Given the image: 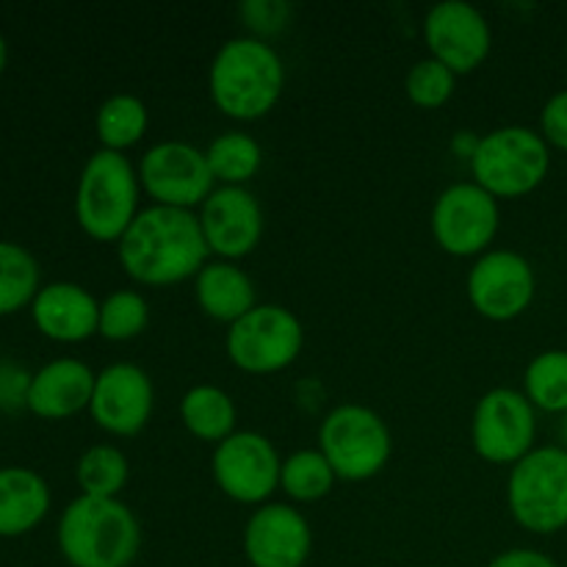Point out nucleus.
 Returning <instances> with one entry per match:
<instances>
[{"label":"nucleus","mask_w":567,"mask_h":567,"mask_svg":"<svg viewBox=\"0 0 567 567\" xmlns=\"http://www.w3.org/2000/svg\"><path fill=\"white\" fill-rule=\"evenodd\" d=\"M116 258L131 280L161 288L197 277L210 252L194 210L150 205L116 241Z\"/></svg>","instance_id":"f257e3e1"},{"label":"nucleus","mask_w":567,"mask_h":567,"mask_svg":"<svg viewBox=\"0 0 567 567\" xmlns=\"http://www.w3.org/2000/svg\"><path fill=\"white\" fill-rule=\"evenodd\" d=\"M286 89V64L266 39L233 37L216 50L208 70V92L216 109L238 122L269 114Z\"/></svg>","instance_id":"f03ea898"},{"label":"nucleus","mask_w":567,"mask_h":567,"mask_svg":"<svg viewBox=\"0 0 567 567\" xmlns=\"http://www.w3.org/2000/svg\"><path fill=\"white\" fill-rule=\"evenodd\" d=\"M55 537L72 567H131L142 548V526L122 498H72Z\"/></svg>","instance_id":"7ed1b4c3"},{"label":"nucleus","mask_w":567,"mask_h":567,"mask_svg":"<svg viewBox=\"0 0 567 567\" xmlns=\"http://www.w3.org/2000/svg\"><path fill=\"white\" fill-rule=\"evenodd\" d=\"M142 181L125 153L103 150L83 164L75 188V219L89 238L116 244L138 216Z\"/></svg>","instance_id":"20e7f679"},{"label":"nucleus","mask_w":567,"mask_h":567,"mask_svg":"<svg viewBox=\"0 0 567 567\" xmlns=\"http://www.w3.org/2000/svg\"><path fill=\"white\" fill-rule=\"evenodd\" d=\"M471 175L496 199L532 194L551 169V147L540 131L526 125H504L485 133L471 155Z\"/></svg>","instance_id":"39448f33"},{"label":"nucleus","mask_w":567,"mask_h":567,"mask_svg":"<svg viewBox=\"0 0 567 567\" xmlns=\"http://www.w3.org/2000/svg\"><path fill=\"white\" fill-rule=\"evenodd\" d=\"M507 507L515 524L535 535L567 529V449L535 446L509 468Z\"/></svg>","instance_id":"423d86ee"},{"label":"nucleus","mask_w":567,"mask_h":567,"mask_svg":"<svg viewBox=\"0 0 567 567\" xmlns=\"http://www.w3.org/2000/svg\"><path fill=\"white\" fill-rule=\"evenodd\" d=\"M319 452L338 480L365 482L380 474L393 454V437L385 419L365 404L347 402L321 419Z\"/></svg>","instance_id":"0eeeda50"},{"label":"nucleus","mask_w":567,"mask_h":567,"mask_svg":"<svg viewBox=\"0 0 567 567\" xmlns=\"http://www.w3.org/2000/svg\"><path fill=\"white\" fill-rule=\"evenodd\" d=\"M305 347V327L293 310L277 302H258L227 327L225 349L236 369L247 374H277L297 363Z\"/></svg>","instance_id":"6e6552de"},{"label":"nucleus","mask_w":567,"mask_h":567,"mask_svg":"<svg viewBox=\"0 0 567 567\" xmlns=\"http://www.w3.org/2000/svg\"><path fill=\"white\" fill-rule=\"evenodd\" d=\"M498 221V199L474 181H460L443 188L430 214L432 238L454 258L485 255L496 238Z\"/></svg>","instance_id":"1a4fd4ad"},{"label":"nucleus","mask_w":567,"mask_h":567,"mask_svg":"<svg viewBox=\"0 0 567 567\" xmlns=\"http://www.w3.org/2000/svg\"><path fill=\"white\" fill-rule=\"evenodd\" d=\"M136 169L142 192L153 197V205H166V208H203L216 188L205 150L181 138H166L144 150Z\"/></svg>","instance_id":"9d476101"},{"label":"nucleus","mask_w":567,"mask_h":567,"mask_svg":"<svg viewBox=\"0 0 567 567\" xmlns=\"http://www.w3.org/2000/svg\"><path fill=\"white\" fill-rule=\"evenodd\" d=\"M537 410L524 391L491 388L482 393L471 415V443L485 463L509 465L535 449Z\"/></svg>","instance_id":"9b49d317"},{"label":"nucleus","mask_w":567,"mask_h":567,"mask_svg":"<svg viewBox=\"0 0 567 567\" xmlns=\"http://www.w3.org/2000/svg\"><path fill=\"white\" fill-rule=\"evenodd\" d=\"M282 457L275 443L255 430H236L214 449L210 474L216 487L238 504H269L280 491Z\"/></svg>","instance_id":"f8f14e48"},{"label":"nucleus","mask_w":567,"mask_h":567,"mask_svg":"<svg viewBox=\"0 0 567 567\" xmlns=\"http://www.w3.org/2000/svg\"><path fill=\"white\" fill-rule=\"evenodd\" d=\"M468 302L482 319L513 321L529 310L537 277L529 258L515 249H487L474 260L465 280Z\"/></svg>","instance_id":"ddd939ff"},{"label":"nucleus","mask_w":567,"mask_h":567,"mask_svg":"<svg viewBox=\"0 0 567 567\" xmlns=\"http://www.w3.org/2000/svg\"><path fill=\"white\" fill-rule=\"evenodd\" d=\"M424 39L432 59L457 75H468L491 55L493 31L487 17L468 0H441L424 17Z\"/></svg>","instance_id":"4468645a"},{"label":"nucleus","mask_w":567,"mask_h":567,"mask_svg":"<svg viewBox=\"0 0 567 567\" xmlns=\"http://www.w3.org/2000/svg\"><path fill=\"white\" fill-rule=\"evenodd\" d=\"M155 408L153 380L136 363H111L97 371L92 413L94 424L114 437H133L150 424Z\"/></svg>","instance_id":"2eb2a0df"},{"label":"nucleus","mask_w":567,"mask_h":567,"mask_svg":"<svg viewBox=\"0 0 567 567\" xmlns=\"http://www.w3.org/2000/svg\"><path fill=\"white\" fill-rule=\"evenodd\" d=\"M197 216L210 258L241 260L264 238V208L247 186H216Z\"/></svg>","instance_id":"dca6fc26"},{"label":"nucleus","mask_w":567,"mask_h":567,"mask_svg":"<svg viewBox=\"0 0 567 567\" xmlns=\"http://www.w3.org/2000/svg\"><path fill=\"white\" fill-rule=\"evenodd\" d=\"M241 546L252 567H305L313 551V532L297 507L269 502L249 515Z\"/></svg>","instance_id":"f3484780"},{"label":"nucleus","mask_w":567,"mask_h":567,"mask_svg":"<svg viewBox=\"0 0 567 567\" xmlns=\"http://www.w3.org/2000/svg\"><path fill=\"white\" fill-rule=\"evenodd\" d=\"M31 319L50 341L81 343L97 336L100 302L78 282L55 280L39 288L31 302Z\"/></svg>","instance_id":"a211bd4d"},{"label":"nucleus","mask_w":567,"mask_h":567,"mask_svg":"<svg viewBox=\"0 0 567 567\" xmlns=\"http://www.w3.org/2000/svg\"><path fill=\"white\" fill-rule=\"evenodd\" d=\"M94 374L83 360L55 358L31 374L25 391V408L33 415L48 421L72 419L81 410H89L94 393Z\"/></svg>","instance_id":"6ab92c4d"},{"label":"nucleus","mask_w":567,"mask_h":567,"mask_svg":"<svg viewBox=\"0 0 567 567\" xmlns=\"http://www.w3.org/2000/svg\"><path fill=\"white\" fill-rule=\"evenodd\" d=\"M194 299L208 319L230 327L258 305V291L236 260L210 258L194 277Z\"/></svg>","instance_id":"aec40b11"},{"label":"nucleus","mask_w":567,"mask_h":567,"mask_svg":"<svg viewBox=\"0 0 567 567\" xmlns=\"http://www.w3.org/2000/svg\"><path fill=\"white\" fill-rule=\"evenodd\" d=\"M50 509V487L42 474L22 465L0 468V537L37 529Z\"/></svg>","instance_id":"412c9836"},{"label":"nucleus","mask_w":567,"mask_h":567,"mask_svg":"<svg viewBox=\"0 0 567 567\" xmlns=\"http://www.w3.org/2000/svg\"><path fill=\"white\" fill-rule=\"evenodd\" d=\"M181 421L197 441L216 443L236 432L238 408L230 393L210 382L192 385L181 399Z\"/></svg>","instance_id":"4be33fe9"},{"label":"nucleus","mask_w":567,"mask_h":567,"mask_svg":"<svg viewBox=\"0 0 567 567\" xmlns=\"http://www.w3.org/2000/svg\"><path fill=\"white\" fill-rule=\"evenodd\" d=\"M150 127V109L142 97L131 92H116L100 103L94 116V131H97L103 150L125 153L136 147Z\"/></svg>","instance_id":"5701e85b"},{"label":"nucleus","mask_w":567,"mask_h":567,"mask_svg":"<svg viewBox=\"0 0 567 567\" xmlns=\"http://www.w3.org/2000/svg\"><path fill=\"white\" fill-rule=\"evenodd\" d=\"M205 158L216 186H247L264 166V147L249 133L227 131L208 144Z\"/></svg>","instance_id":"b1692460"},{"label":"nucleus","mask_w":567,"mask_h":567,"mask_svg":"<svg viewBox=\"0 0 567 567\" xmlns=\"http://www.w3.org/2000/svg\"><path fill=\"white\" fill-rule=\"evenodd\" d=\"M42 288V271L31 249L0 238V316H9L33 302Z\"/></svg>","instance_id":"393cba45"},{"label":"nucleus","mask_w":567,"mask_h":567,"mask_svg":"<svg viewBox=\"0 0 567 567\" xmlns=\"http://www.w3.org/2000/svg\"><path fill=\"white\" fill-rule=\"evenodd\" d=\"M75 480L81 496L120 498L131 480V463L122 449L111 446V443H97L81 454L75 465Z\"/></svg>","instance_id":"a878e982"},{"label":"nucleus","mask_w":567,"mask_h":567,"mask_svg":"<svg viewBox=\"0 0 567 567\" xmlns=\"http://www.w3.org/2000/svg\"><path fill=\"white\" fill-rule=\"evenodd\" d=\"M336 480V471H332V465L327 463V457L319 449H299V452L288 454L282 460L280 491L291 502H321V498L332 493Z\"/></svg>","instance_id":"bb28decb"},{"label":"nucleus","mask_w":567,"mask_h":567,"mask_svg":"<svg viewBox=\"0 0 567 567\" xmlns=\"http://www.w3.org/2000/svg\"><path fill=\"white\" fill-rule=\"evenodd\" d=\"M524 396L543 413L567 415V352L546 349L524 371Z\"/></svg>","instance_id":"cd10ccee"},{"label":"nucleus","mask_w":567,"mask_h":567,"mask_svg":"<svg viewBox=\"0 0 567 567\" xmlns=\"http://www.w3.org/2000/svg\"><path fill=\"white\" fill-rule=\"evenodd\" d=\"M150 324V302L133 288H120L100 302V330L105 341H131Z\"/></svg>","instance_id":"c85d7f7f"},{"label":"nucleus","mask_w":567,"mask_h":567,"mask_svg":"<svg viewBox=\"0 0 567 567\" xmlns=\"http://www.w3.org/2000/svg\"><path fill=\"white\" fill-rule=\"evenodd\" d=\"M454 89H457V72L449 70L443 61L432 59V55L415 61L404 78V92H408L410 103L419 109H441L452 100Z\"/></svg>","instance_id":"c756f323"},{"label":"nucleus","mask_w":567,"mask_h":567,"mask_svg":"<svg viewBox=\"0 0 567 567\" xmlns=\"http://www.w3.org/2000/svg\"><path fill=\"white\" fill-rule=\"evenodd\" d=\"M241 17L247 20L252 37L266 39L280 33L282 28L291 20V6L282 3V0H249V3H241Z\"/></svg>","instance_id":"7c9ffc66"},{"label":"nucleus","mask_w":567,"mask_h":567,"mask_svg":"<svg viewBox=\"0 0 567 567\" xmlns=\"http://www.w3.org/2000/svg\"><path fill=\"white\" fill-rule=\"evenodd\" d=\"M540 133L548 147L567 153V89H559L546 100L540 111Z\"/></svg>","instance_id":"2f4dec72"},{"label":"nucleus","mask_w":567,"mask_h":567,"mask_svg":"<svg viewBox=\"0 0 567 567\" xmlns=\"http://www.w3.org/2000/svg\"><path fill=\"white\" fill-rule=\"evenodd\" d=\"M485 567H559L548 554L537 548H509V551L496 554Z\"/></svg>","instance_id":"473e14b6"},{"label":"nucleus","mask_w":567,"mask_h":567,"mask_svg":"<svg viewBox=\"0 0 567 567\" xmlns=\"http://www.w3.org/2000/svg\"><path fill=\"white\" fill-rule=\"evenodd\" d=\"M6 64H9V42H6V37L0 33V72L6 70Z\"/></svg>","instance_id":"72a5a7b5"},{"label":"nucleus","mask_w":567,"mask_h":567,"mask_svg":"<svg viewBox=\"0 0 567 567\" xmlns=\"http://www.w3.org/2000/svg\"><path fill=\"white\" fill-rule=\"evenodd\" d=\"M563 441H565V449H567V415H565V424H563Z\"/></svg>","instance_id":"f704fd0d"},{"label":"nucleus","mask_w":567,"mask_h":567,"mask_svg":"<svg viewBox=\"0 0 567 567\" xmlns=\"http://www.w3.org/2000/svg\"><path fill=\"white\" fill-rule=\"evenodd\" d=\"M565 50H567V44H565Z\"/></svg>","instance_id":"c9c22d12"}]
</instances>
